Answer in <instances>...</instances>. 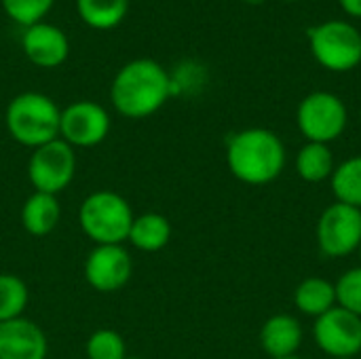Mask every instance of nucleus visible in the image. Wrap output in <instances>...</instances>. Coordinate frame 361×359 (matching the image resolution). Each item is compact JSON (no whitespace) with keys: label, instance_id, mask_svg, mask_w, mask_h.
Returning a JSON list of instances; mask_svg holds the SVG:
<instances>
[{"label":"nucleus","instance_id":"nucleus-1","mask_svg":"<svg viewBox=\"0 0 361 359\" xmlns=\"http://www.w3.org/2000/svg\"><path fill=\"white\" fill-rule=\"evenodd\" d=\"M169 97H173L171 74L150 57L127 61L118 68L110 83L112 108L131 121L157 114Z\"/></svg>","mask_w":361,"mask_h":359},{"label":"nucleus","instance_id":"nucleus-2","mask_svg":"<svg viewBox=\"0 0 361 359\" xmlns=\"http://www.w3.org/2000/svg\"><path fill=\"white\" fill-rule=\"evenodd\" d=\"M288 152L281 138L264 127H247L226 142L228 171L243 184L267 186L286 169Z\"/></svg>","mask_w":361,"mask_h":359},{"label":"nucleus","instance_id":"nucleus-3","mask_svg":"<svg viewBox=\"0 0 361 359\" xmlns=\"http://www.w3.org/2000/svg\"><path fill=\"white\" fill-rule=\"evenodd\" d=\"M59 118L61 108L40 91L17 93L4 110L8 135L32 150L59 138Z\"/></svg>","mask_w":361,"mask_h":359},{"label":"nucleus","instance_id":"nucleus-4","mask_svg":"<svg viewBox=\"0 0 361 359\" xmlns=\"http://www.w3.org/2000/svg\"><path fill=\"white\" fill-rule=\"evenodd\" d=\"M133 220L131 203L114 190H95L78 207V226L95 245H123Z\"/></svg>","mask_w":361,"mask_h":359},{"label":"nucleus","instance_id":"nucleus-5","mask_svg":"<svg viewBox=\"0 0 361 359\" xmlns=\"http://www.w3.org/2000/svg\"><path fill=\"white\" fill-rule=\"evenodd\" d=\"M311 53L330 72H351L361 63V32L349 21L330 19L309 30Z\"/></svg>","mask_w":361,"mask_h":359},{"label":"nucleus","instance_id":"nucleus-6","mask_svg":"<svg viewBox=\"0 0 361 359\" xmlns=\"http://www.w3.org/2000/svg\"><path fill=\"white\" fill-rule=\"evenodd\" d=\"M349 123L345 102L330 91H313L302 97L296 110V125L307 142L332 144L336 142Z\"/></svg>","mask_w":361,"mask_h":359},{"label":"nucleus","instance_id":"nucleus-7","mask_svg":"<svg viewBox=\"0 0 361 359\" xmlns=\"http://www.w3.org/2000/svg\"><path fill=\"white\" fill-rule=\"evenodd\" d=\"M76 176V152L61 138L34 148L27 161V180L38 193L59 195Z\"/></svg>","mask_w":361,"mask_h":359},{"label":"nucleus","instance_id":"nucleus-8","mask_svg":"<svg viewBox=\"0 0 361 359\" xmlns=\"http://www.w3.org/2000/svg\"><path fill=\"white\" fill-rule=\"evenodd\" d=\"M317 245L326 258H347L361 243V209L334 201L317 220Z\"/></svg>","mask_w":361,"mask_h":359},{"label":"nucleus","instance_id":"nucleus-9","mask_svg":"<svg viewBox=\"0 0 361 359\" xmlns=\"http://www.w3.org/2000/svg\"><path fill=\"white\" fill-rule=\"evenodd\" d=\"M110 127V112L93 99H78L61 108L59 138L72 148L99 146L108 138Z\"/></svg>","mask_w":361,"mask_h":359},{"label":"nucleus","instance_id":"nucleus-10","mask_svg":"<svg viewBox=\"0 0 361 359\" xmlns=\"http://www.w3.org/2000/svg\"><path fill=\"white\" fill-rule=\"evenodd\" d=\"M313 339L328 358H355L361 353V317L336 305L315 320Z\"/></svg>","mask_w":361,"mask_h":359},{"label":"nucleus","instance_id":"nucleus-11","mask_svg":"<svg viewBox=\"0 0 361 359\" xmlns=\"http://www.w3.org/2000/svg\"><path fill=\"white\" fill-rule=\"evenodd\" d=\"M85 281L99 294L123 290L133 275V258L125 245H95L85 258Z\"/></svg>","mask_w":361,"mask_h":359},{"label":"nucleus","instance_id":"nucleus-12","mask_svg":"<svg viewBox=\"0 0 361 359\" xmlns=\"http://www.w3.org/2000/svg\"><path fill=\"white\" fill-rule=\"evenodd\" d=\"M21 49L30 63L36 68L53 70L66 63L70 55V38L55 23L40 21L23 30Z\"/></svg>","mask_w":361,"mask_h":359},{"label":"nucleus","instance_id":"nucleus-13","mask_svg":"<svg viewBox=\"0 0 361 359\" xmlns=\"http://www.w3.org/2000/svg\"><path fill=\"white\" fill-rule=\"evenodd\" d=\"M47 355L49 341L36 322L17 317L0 324V359H47Z\"/></svg>","mask_w":361,"mask_h":359},{"label":"nucleus","instance_id":"nucleus-14","mask_svg":"<svg viewBox=\"0 0 361 359\" xmlns=\"http://www.w3.org/2000/svg\"><path fill=\"white\" fill-rule=\"evenodd\" d=\"M260 347L271 359L292 358L298 355L302 341H305V330L298 317L290 313H277L271 315L262 328H260Z\"/></svg>","mask_w":361,"mask_h":359},{"label":"nucleus","instance_id":"nucleus-15","mask_svg":"<svg viewBox=\"0 0 361 359\" xmlns=\"http://www.w3.org/2000/svg\"><path fill=\"white\" fill-rule=\"evenodd\" d=\"M61 220V205L55 195L34 190L21 205V226L32 237L51 235Z\"/></svg>","mask_w":361,"mask_h":359},{"label":"nucleus","instance_id":"nucleus-16","mask_svg":"<svg viewBox=\"0 0 361 359\" xmlns=\"http://www.w3.org/2000/svg\"><path fill=\"white\" fill-rule=\"evenodd\" d=\"M171 233H173V229H171V222L167 216H163L159 212H146V214L135 216L127 241L140 252L154 254L169 245Z\"/></svg>","mask_w":361,"mask_h":359},{"label":"nucleus","instance_id":"nucleus-17","mask_svg":"<svg viewBox=\"0 0 361 359\" xmlns=\"http://www.w3.org/2000/svg\"><path fill=\"white\" fill-rule=\"evenodd\" d=\"M294 305L302 315L322 317L336 307V286L324 277H307L294 290Z\"/></svg>","mask_w":361,"mask_h":359},{"label":"nucleus","instance_id":"nucleus-18","mask_svg":"<svg viewBox=\"0 0 361 359\" xmlns=\"http://www.w3.org/2000/svg\"><path fill=\"white\" fill-rule=\"evenodd\" d=\"M334 169V152L328 144L307 142L296 154V174L309 184H322L330 180Z\"/></svg>","mask_w":361,"mask_h":359},{"label":"nucleus","instance_id":"nucleus-19","mask_svg":"<svg viewBox=\"0 0 361 359\" xmlns=\"http://www.w3.org/2000/svg\"><path fill=\"white\" fill-rule=\"evenodd\" d=\"M76 13L91 30H114L129 13V0H76Z\"/></svg>","mask_w":361,"mask_h":359},{"label":"nucleus","instance_id":"nucleus-20","mask_svg":"<svg viewBox=\"0 0 361 359\" xmlns=\"http://www.w3.org/2000/svg\"><path fill=\"white\" fill-rule=\"evenodd\" d=\"M330 186L338 203L361 209V154L349 157L336 165L330 178Z\"/></svg>","mask_w":361,"mask_h":359},{"label":"nucleus","instance_id":"nucleus-21","mask_svg":"<svg viewBox=\"0 0 361 359\" xmlns=\"http://www.w3.org/2000/svg\"><path fill=\"white\" fill-rule=\"evenodd\" d=\"M30 303V290L15 273H0V324L23 317Z\"/></svg>","mask_w":361,"mask_h":359},{"label":"nucleus","instance_id":"nucleus-22","mask_svg":"<svg viewBox=\"0 0 361 359\" xmlns=\"http://www.w3.org/2000/svg\"><path fill=\"white\" fill-rule=\"evenodd\" d=\"M85 353H87V359H125L127 345H125V339L116 330L99 328L87 339Z\"/></svg>","mask_w":361,"mask_h":359},{"label":"nucleus","instance_id":"nucleus-23","mask_svg":"<svg viewBox=\"0 0 361 359\" xmlns=\"http://www.w3.org/2000/svg\"><path fill=\"white\" fill-rule=\"evenodd\" d=\"M0 4L11 21H15L17 25L30 28L34 23L44 21L55 0H0Z\"/></svg>","mask_w":361,"mask_h":359},{"label":"nucleus","instance_id":"nucleus-24","mask_svg":"<svg viewBox=\"0 0 361 359\" xmlns=\"http://www.w3.org/2000/svg\"><path fill=\"white\" fill-rule=\"evenodd\" d=\"M336 286V305L361 317V264L345 271Z\"/></svg>","mask_w":361,"mask_h":359},{"label":"nucleus","instance_id":"nucleus-25","mask_svg":"<svg viewBox=\"0 0 361 359\" xmlns=\"http://www.w3.org/2000/svg\"><path fill=\"white\" fill-rule=\"evenodd\" d=\"M205 83V70L192 61L182 63L173 74H171V93L173 95H184V93H195L203 87Z\"/></svg>","mask_w":361,"mask_h":359},{"label":"nucleus","instance_id":"nucleus-26","mask_svg":"<svg viewBox=\"0 0 361 359\" xmlns=\"http://www.w3.org/2000/svg\"><path fill=\"white\" fill-rule=\"evenodd\" d=\"M343 11L351 17H360L361 19V0H338Z\"/></svg>","mask_w":361,"mask_h":359},{"label":"nucleus","instance_id":"nucleus-27","mask_svg":"<svg viewBox=\"0 0 361 359\" xmlns=\"http://www.w3.org/2000/svg\"><path fill=\"white\" fill-rule=\"evenodd\" d=\"M245 2H250V4H262V2H267V0H245Z\"/></svg>","mask_w":361,"mask_h":359},{"label":"nucleus","instance_id":"nucleus-28","mask_svg":"<svg viewBox=\"0 0 361 359\" xmlns=\"http://www.w3.org/2000/svg\"><path fill=\"white\" fill-rule=\"evenodd\" d=\"M281 359H305V358H300V355H292V358H281Z\"/></svg>","mask_w":361,"mask_h":359},{"label":"nucleus","instance_id":"nucleus-29","mask_svg":"<svg viewBox=\"0 0 361 359\" xmlns=\"http://www.w3.org/2000/svg\"><path fill=\"white\" fill-rule=\"evenodd\" d=\"M357 256H360V260H361V243H360V248H357Z\"/></svg>","mask_w":361,"mask_h":359},{"label":"nucleus","instance_id":"nucleus-30","mask_svg":"<svg viewBox=\"0 0 361 359\" xmlns=\"http://www.w3.org/2000/svg\"><path fill=\"white\" fill-rule=\"evenodd\" d=\"M125 359H144V358H129V355H127V358Z\"/></svg>","mask_w":361,"mask_h":359},{"label":"nucleus","instance_id":"nucleus-31","mask_svg":"<svg viewBox=\"0 0 361 359\" xmlns=\"http://www.w3.org/2000/svg\"><path fill=\"white\" fill-rule=\"evenodd\" d=\"M336 359H355V358H336Z\"/></svg>","mask_w":361,"mask_h":359},{"label":"nucleus","instance_id":"nucleus-32","mask_svg":"<svg viewBox=\"0 0 361 359\" xmlns=\"http://www.w3.org/2000/svg\"><path fill=\"white\" fill-rule=\"evenodd\" d=\"M360 123H361V108H360Z\"/></svg>","mask_w":361,"mask_h":359},{"label":"nucleus","instance_id":"nucleus-33","mask_svg":"<svg viewBox=\"0 0 361 359\" xmlns=\"http://www.w3.org/2000/svg\"><path fill=\"white\" fill-rule=\"evenodd\" d=\"M286 2H292V0H286Z\"/></svg>","mask_w":361,"mask_h":359}]
</instances>
